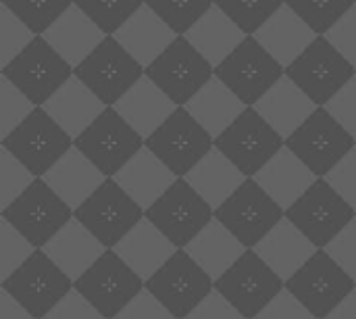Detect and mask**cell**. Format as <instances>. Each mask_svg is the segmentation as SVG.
Returning a JSON list of instances; mask_svg holds the SVG:
<instances>
[{
    "label": "cell",
    "mask_w": 356,
    "mask_h": 319,
    "mask_svg": "<svg viewBox=\"0 0 356 319\" xmlns=\"http://www.w3.org/2000/svg\"><path fill=\"white\" fill-rule=\"evenodd\" d=\"M215 146L248 178H254L286 146V138L254 107H246L244 113L215 138Z\"/></svg>",
    "instance_id": "obj_1"
},
{
    "label": "cell",
    "mask_w": 356,
    "mask_h": 319,
    "mask_svg": "<svg viewBox=\"0 0 356 319\" xmlns=\"http://www.w3.org/2000/svg\"><path fill=\"white\" fill-rule=\"evenodd\" d=\"M286 217L317 249H325L355 219L356 209L325 178H319L286 211Z\"/></svg>",
    "instance_id": "obj_2"
},
{
    "label": "cell",
    "mask_w": 356,
    "mask_h": 319,
    "mask_svg": "<svg viewBox=\"0 0 356 319\" xmlns=\"http://www.w3.org/2000/svg\"><path fill=\"white\" fill-rule=\"evenodd\" d=\"M146 67L115 38L106 36L90 56L77 67L75 75L106 104L113 107L117 100L144 75Z\"/></svg>",
    "instance_id": "obj_3"
},
{
    "label": "cell",
    "mask_w": 356,
    "mask_h": 319,
    "mask_svg": "<svg viewBox=\"0 0 356 319\" xmlns=\"http://www.w3.org/2000/svg\"><path fill=\"white\" fill-rule=\"evenodd\" d=\"M284 73V65L254 36H246V40L215 67V75L248 107H254Z\"/></svg>",
    "instance_id": "obj_4"
},
{
    "label": "cell",
    "mask_w": 356,
    "mask_h": 319,
    "mask_svg": "<svg viewBox=\"0 0 356 319\" xmlns=\"http://www.w3.org/2000/svg\"><path fill=\"white\" fill-rule=\"evenodd\" d=\"M286 75L319 107H325L355 77L356 67L325 36H317L311 46L286 67Z\"/></svg>",
    "instance_id": "obj_5"
},
{
    "label": "cell",
    "mask_w": 356,
    "mask_h": 319,
    "mask_svg": "<svg viewBox=\"0 0 356 319\" xmlns=\"http://www.w3.org/2000/svg\"><path fill=\"white\" fill-rule=\"evenodd\" d=\"M75 282L38 249L8 280L0 284L35 319H44L71 290Z\"/></svg>",
    "instance_id": "obj_6"
},
{
    "label": "cell",
    "mask_w": 356,
    "mask_h": 319,
    "mask_svg": "<svg viewBox=\"0 0 356 319\" xmlns=\"http://www.w3.org/2000/svg\"><path fill=\"white\" fill-rule=\"evenodd\" d=\"M215 217L248 249H254L286 217V209L280 207L254 178H246V182L215 209Z\"/></svg>",
    "instance_id": "obj_7"
},
{
    "label": "cell",
    "mask_w": 356,
    "mask_h": 319,
    "mask_svg": "<svg viewBox=\"0 0 356 319\" xmlns=\"http://www.w3.org/2000/svg\"><path fill=\"white\" fill-rule=\"evenodd\" d=\"M286 146L319 178H325L355 148L356 138L325 107H319L286 140Z\"/></svg>",
    "instance_id": "obj_8"
},
{
    "label": "cell",
    "mask_w": 356,
    "mask_h": 319,
    "mask_svg": "<svg viewBox=\"0 0 356 319\" xmlns=\"http://www.w3.org/2000/svg\"><path fill=\"white\" fill-rule=\"evenodd\" d=\"M144 73L177 107H186L188 100L215 75V67L186 36H177Z\"/></svg>",
    "instance_id": "obj_9"
},
{
    "label": "cell",
    "mask_w": 356,
    "mask_h": 319,
    "mask_svg": "<svg viewBox=\"0 0 356 319\" xmlns=\"http://www.w3.org/2000/svg\"><path fill=\"white\" fill-rule=\"evenodd\" d=\"M144 215L146 211L115 178H106L102 186L75 211V217L106 249H115L144 219Z\"/></svg>",
    "instance_id": "obj_10"
},
{
    "label": "cell",
    "mask_w": 356,
    "mask_h": 319,
    "mask_svg": "<svg viewBox=\"0 0 356 319\" xmlns=\"http://www.w3.org/2000/svg\"><path fill=\"white\" fill-rule=\"evenodd\" d=\"M73 73V65L67 63L44 36H35L23 52L0 69V75L27 94L35 107H42Z\"/></svg>",
    "instance_id": "obj_11"
},
{
    "label": "cell",
    "mask_w": 356,
    "mask_h": 319,
    "mask_svg": "<svg viewBox=\"0 0 356 319\" xmlns=\"http://www.w3.org/2000/svg\"><path fill=\"white\" fill-rule=\"evenodd\" d=\"M146 217L177 249H186L215 219V209L186 178H177L175 184L146 209Z\"/></svg>",
    "instance_id": "obj_12"
},
{
    "label": "cell",
    "mask_w": 356,
    "mask_h": 319,
    "mask_svg": "<svg viewBox=\"0 0 356 319\" xmlns=\"http://www.w3.org/2000/svg\"><path fill=\"white\" fill-rule=\"evenodd\" d=\"M2 217L10 221L35 249H44L50 238L75 217V211L44 178H35V182L2 211Z\"/></svg>",
    "instance_id": "obj_13"
},
{
    "label": "cell",
    "mask_w": 356,
    "mask_h": 319,
    "mask_svg": "<svg viewBox=\"0 0 356 319\" xmlns=\"http://www.w3.org/2000/svg\"><path fill=\"white\" fill-rule=\"evenodd\" d=\"M215 288L240 313L254 319L286 288V282L254 249H248L219 280H215Z\"/></svg>",
    "instance_id": "obj_14"
},
{
    "label": "cell",
    "mask_w": 356,
    "mask_h": 319,
    "mask_svg": "<svg viewBox=\"0 0 356 319\" xmlns=\"http://www.w3.org/2000/svg\"><path fill=\"white\" fill-rule=\"evenodd\" d=\"M75 288L104 316L115 319L144 288L146 282L117 255L106 249L104 255L79 278Z\"/></svg>",
    "instance_id": "obj_15"
},
{
    "label": "cell",
    "mask_w": 356,
    "mask_h": 319,
    "mask_svg": "<svg viewBox=\"0 0 356 319\" xmlns=\"http://www.w3.org/2000/svg\"><path fill=\"white\" fill-rule=\"evenodd\" d=\"M144 144L177 176L184 178L215 146V138L186 109L177 107Z\"/></svg>",
    "instance_id": "obj_16"
},
{
    "label": "cell",
    "mask_w": 356,
    "mask_h": 319,
    "mask_svg": "<svg viewBox=\"0 0 356 319\" xmlns=\"http://www.w3.org/2000/svg\"><path fill=\"white\" fill-rule=\"evenodd\" d=\"M286 288L315 316L325 319L353 290L356 282L334 261V257L319 249L288 282Z\"/></svg>",
    "instance_id": "obj_17"
},
{
    "label": "cell",
    "mask_w": 356,
    "mask_h": 319,
    "mask_svg": "<svg viewBox=\"0 0 356 319\" xmlns=\"http://www.w3.org/2000/svg\"><path fill=\"white\" fill-rule=\"evenodd\" d=\"M2 146L35 178H42L73 146V138L46 113L44 107H35L21 125L2 138Z\"/></svg>",
    "instance_id": "obj_18"
},
{
    "label": "cell",
    "mask_w": 356,
    "mask_h": 319,
    "mask_svg": "<svg viewBox=\"0 0 356 319\" xmlns=\"http://www.w3.org/2000/svg\"><path fill=\"white\" fill-rule=\"evenodd\" d=\"M146 288L175 318L186 319L215 290V280L186 249H179L150 280H146Z\"/></svg>",
    "instance_id": "obj_19"
},
{
    "label": "cell",
    "mask_w": 356,
    "mask_h": 319,
    "mask_svg": "<svg viewBox=\"0 0 356 319\" xmlns=\"http://www.w3.org/2000/svg\"><path fill=\"white\" fill-rule=\"evenodd\" d=\"M73 144L106 178H115L117 171L144 146V138L115 107H106L104 113L73 140Z\"/></svg>",
    "instance_id": "obj_20"
},
{
    "label": "cell",
    "mask_w": 356,
    "mask_h": 319,
    "mask_svg": "<svg viewBox=\"0 0 356 319\" xmlns=\"http://www.w3.org/2000/svg\"><path fill=\"white\" fill-rule=\"evenodd\" d=\"M121 188L146 211L177 180V176L144 144L115 176Z\"/></svg>",
    "instance_id": "obj_21"
},
{
    "label": "cell",
    "mask_w": 356,
    "mask_h": 319,
    "mask_svg": "<svg viewBox=\"0 0 356 319\" xmlns=\"http://www.w3.org/2000/svg\"><path fill=\"white\" fill-rule=\"evenodd\" d=\"M42 107L73 140L106 109V104L75 73Z\"/></svg>",
    "instance_id": "obj_22"
},
{
    "label": "cell",
    "mask_w": 356,
    "mask_h": 319,
    "mask_svg": "<svg viewBox=\"0 0 356 319\" xmlns=\"http://www.w3.org/2000/svg\"><path fill=\"white\" fill-rule=\"evenodd\" d=\"M42 178L73 211H77L106 180V176L75 144Z\"/></svg>",
    "instance_id": "obj_23"
},
{
    "label": "cell",
    "mask_w": 356,
    "mask_h": 319,
    "mask_svg": "<svg viewBox=\"0 0 356 319\" xmlns=\"http://www.w3.org/2000/svg\"><path fill=\"white\" fill-rule=\"evenodd\" d=\"M106 247L77 219L65 224L44 247V253L75 282L79 280L102 255Z\"/></svg>",
    "instance_id": "obj_24"
},
{
    "label": "cell",
    "mask_w": 356,
    "mask_h": 319,
    "mask_svg": "<svg viewBox=\"0 0 356 319\" xmlns=\"http://www.w3.org/2000/svg\"><path fill=\"white\" fill-rule=\"evenodd\" d=\"M282 65H292L319 36L292 6L286 2L269 17L263 27L252 33Z\"/></svg>",
    "instance_id": "obj_25"
},
{
    "label": "cell",
    "mask_w": 356,
    "mask_h": 319,
    "mask_svg": "<svg viewBox=\"0 0 356 319\" xmlns=\"http://www.w3.org/2000/svg\"><path fill=\"white\" fill-rule=\"evenodd\" d=\"M113 107L144 140L156 132L177 109V104L146 73Z\"/></svg>",
    "instance_id": "obj_26"
},
{
    "label": "cell",
    "mask_w": 356,
    "mask_h": 319,
    "mask_svg": "<svg viewBox=\"0 0 356 319\" xmlns=\"http://www.w3.org/2000/svg\"><path fill=\"white\" fill-rule=\"evenodd\" d=\"M254 180L269 192V196L286 211L319 180V176L300 161L288 146H284Z\"/></svg>",
    "instance_id": "obj_27"
},
{
    "label": "cell",
    "mask_w": 356,
    "mask_h": 319,
    "mask_svg": "<svg viewBox=\"0 0 356 319\" xmlns=\"http://www.w3.org/2000/svg\"><path fill=\"white\" fill-rule=\"evenodd\" d=\"M115 251L146 282L179 249L144 215V219L115 247Z\"/></svg>",
    "instance_id": "obj_28"
},
{
    "label": "cell",
    "mask_w": 356,
    "mask_h": 319,
    "mask_svg": "<svg viewBox=\"0 0 356 319\" xmlns=\"http://www.w3.org/2000/svg\"><path fill=\"white\" fill-rule=\"evenodd\" d=\"M254 109L288 140L319 109V104L284 73Z\"/></svg>",
    "instance_id": "obj_29"
},
{
    "label": "cell",
    "mask_w": 356,
    "mask_h": 319,
    "mask_svg": "<svg viewBox=\"0 0 356 319\" xmlns=\"http://www.w3.org/2000/svg\"><path fill=\"white\" fill-rule=\"evenodd\" d=\"M50 46L73 65V69L94 52L106 33L73 2L44 33Z\"/></svg>",
    "instance_id": "obj_30"
},
{
    "label": "cell",
    "mask_w": 356,
    "mask_h": 319,
    "mask_svg": "<svg viewBox=\"0 0 356 319\" xmlns=\"http://www.w3.org/2000/svg\"><path fill=\"white\" fill-rule=\"evenodd\" d=\"M254 251L284 282H288L319 249L288 217H284L254 247Z\"/></svg>",
    "instance_id": "obj_31"
},
{
    "label": "cell",
    "mask_w": 356,
    "mask_h": 319,
    "mask_svg": "<svg viewBox=\"0 0 356 319\" xmlns=\"http://www.w3.org/2000/svg\"><path fill=\"white\" fill-rule=\"evenodd\" d=\"M115 38L136 56V61L148 67L169 48L177 33L163 17H159L148 4H144L134 13V17L127 19L121 29H117Z\"/></svg>",
    "instance_id": "obj_32"
},
{
    "label": "cell",
    "mask_w": 356,
    "mask_h": 319,
    "mask_svg": "<svg viewBox=\"0 0 356 319\" xmlns=\"http://www.w3.org/2000/svg\"><path fill=\"white\" fill-rule=\"evenodd\" d=\"M246 36L248 33L217 4H213L186 33L213 67L221 65L246 40Z\"/></svg>",
    "instance_id": "obj_33"
},
{
    "label": "cell",
    "mask_w": 356,
    "mask_h": 319,
    "mask_svg": "<svg viewBox=\"0 0 356 319\" xmlns=\"http://www.w3.org/2000/svg\"><path fill=\"white\" fill-rule=\"evenodd\" d=\"M184 178L213 209H217L246 182L248 176L238 169L217 146H213Z\"/></svg>",
    "instance_id": "obj_34"
},
{
    "label": "cell",
    "mask_w": 356,
    "mask_h": 319,
    "mask_svg": "<svg viewBox=\"0 0 356 319\" xmlns=\"http://www.w3.org/2000/svg\"><path fill=\"white\" fill-rule=\"evenodd\" d=\"M240 96L234 94L217 75H213L186 104L198 123L213 136H221L246 109Z\"/></svg>",
    "instance_id": "obj_35"
},
{
    "label": "cell",
    "mask_w": 356,
    "mask_h": 319,
    "mask_svg": "<svg viewBox=\"0 0 356 319\" xmlns=\"http://www.w3.org/2000/svg\"><path fill=\"white\" fill-rule=\"evenodd\" d=\"M186 251L213 280H219L248 251V247L215 217L186 247Z\"/></svg>",
    "instance_id": "obj_36"
},
{
    "label": "cell",
    "mask_w": 356,
    "mask_h": 319,
    "mask_svg": "<svg viewBox=\"0 0 356 319\" xmlns=\"http://www.w3.org/2000/svg\"><path fill=\"white\" fill-rule=\"evenodd\" d=\"M75 4L106 33L115 36L146 0H75Z\"/></svg>",
    "instance_id": "obj_37"
},
{
    "label": "cell",
    "mask_w": 356,
    "mask_h": 319,
    "mask_svg": "<svg viewBox=\"0 0 356 319\" xmlns=\"http://www.w3.org/2000/svg\"><path fill=\"white\" fill-rule=\"evenodd\" d=\"M8 6L35 36H44L50 25L75 2V0H0Z\"/></svg>",
    "instance_id": "obj_38"
},
{
    "label": "cell",
    "mask_w": 356,
    "mask_h": 319,
    "mask_svg": "<svg viewBox=\"0 0 356 319\" xmlns=\"http://www.w3.org/2000/svg\"><path fill=\"white\" fill-rule=\"evenodd\" d=\"M146 4L163 17L177 36H186L215 0H146Z\"/></svg>",
    "instance_id": "obj_39"
},
{
    "label": "cell",
    "mask_w": 356,
    "mask_h": 319,
    "mask_svg": "<svg viewBox=\"0 0 356 319\" xmlns=\"http://www.w3.org/2000/svg\"><path fill=\"white\" fill-rule=\"evenodd\" d=\"M319 36H325L356 0H286Z\"/></svg>",
    "instance_id": "obj_40"
},
{
    "label": "cell",
    "mask_w": 356,
    "mask_h": 319,
    "mask_svg": "<svg viewBox=\"0 0 356 319\" xmlns=\"http://www.w3.org/2000/svg\"><path fill=\"white\" fill-rule=\"evenodd\" d=\"M38 249L4 217L0 219V284L8 280Z\"/></svg>",
    "instance_id": "obj_41"
},
{
    "label": "cell",
    "mask_w": 356,
    "mask_h": 319,
    "mask_svg": "<svg viewBox=\"0 0 356 319\" xmlns=\"http://www.w3.org/2000/svg\"><path fill=\"white\" fill-rule=\"evenodd\" d=\"M284 2L286 0H215V4L223 8L248 36L257 33Z\"/></svg>",
    "instance_id": "obj_42"
},
{
    "label": "cell",
    "mask_w": 356,
    "mask_h": 319,
    "mask_svg": "<svg viewBox=\"0 0 356 319\" xmlns=\"http://www.w3.org/2000/svg\"><path fill=\"white\" fill-rule=\"evenodd\" d=\"M35 111V102L10 79L0 75V138H6Z\"/></svg>",
    "instance_id": "obj_43"
},
{
    "label": "cell",
    "mask_w": 356,
    "mask_h": 319,
    "mask_svg": "<svg viewBox=\"0 0 356 319\" xmlns=\"http://www.w3.org/2000/svg\"><path fill=\"white\" fill-rule=\"evenodd\" d=\"M35 176L4 146L0 148V211L10 207L31 184Z\"/></svg>",
    "instance_id": "obj_44"
},
{
    "label": "cell",
    "mask_w": 356,
    "mask_h": 319,
    "mask_svg": "<svg viewBox=\"0 0 356 319\" xmlns=\"http://www.w3.org/2000/svg\"><path fill=\"white\" fill-rule=\"evenodd\" d=\"M35 33L8 6L0 2V69L6 67L19 52H23Z\"/></svg>",
    "instance_id": "obj_45"
},
{
    "label": "cell",
    "mask_w": 356,
    "mask_h": 319,
    "mask_svg": "<svg viewBox=\"0 0 356 319\" xmlns=\"http://www.w3.org/2000/svg\"><path fill=\"white\" fill-rule=\"evenodd\" d=\"M325 251L356 282V217L325 247Z\"/></svg>",
    "instance_id": "obj_46"
},
{
    "label": "cell",
    "mask_w": 356,
    "mask_h": 319,
    "mask_svg": "<svg viewBox=\"0 0 356 319\" xmlns=\"http://www.w3.org/2000/svg\"><path fill=\"white\" fill-rule=\"evenodd\" d=\"M325 38L356 67V4L325 33Z\"/></svg>",
    "instance_id": "obj_47"
},
{
    "label": "cell",
    "mask_w": 356,
    "mask_h": 319,
    "mask_svg": "<svg viewBox=\"0 0 356 319\" xmlns=\"http://www.w3.org/2000/svg\"><path fill=\"white\" fill-rule=\"evenodd\" d=\"M325 180L356 209V146L325 176Z\"/></svg>",
    "instance_id": "obj_48"
},
{
    "label": "cell",
    "mask_w": 356,
    "mask_h": 319,
    "mask_svg": "<svg viewBox=\"0 0 356 319\" xmlns=\"http://www.w3.org/2000/svg\"><path fill=\"white\" fill-rule=\"evenodd\" d=\"M44 319H106L75 286Z\"/></svg>",
    "instance_id": "obj_49"
},
{
    "label": "cell",
    "mask_w": 356,
    "mask_h": 319,
    "mask_svg": "<svg viewBox=\"0 0 356 319\" xmlns=\"http://www.w3.org/2000/svg\"><path fill=\"white\" fill-rule=\"evenodd\" d=\"M325 109L356 138V75L325 104Z\"/></svg>",
    "instance_id": "obj_50"
},
{
    "label": "cell",
    "mask_w": 356,
    "mask_h": 319,
    "mask_svg": "<svg viewBox=\"0 0 356 319\" xmlns=\"http://www.w3.org/2000/svg\"><path fill=\"white\" fill-rule=\"evenodd\" d=\"M115 319H177L148 288H144Z\"/></svg>",
    "instance_id": "obj_51"
},
{
    "label": "cell",
    "mask_w": 356,
    "mask_h": 319,
    "mask_svg": "<svg viewBox=\"0 0 356 319\" xmlns=\"http://www.w3.org/2000/svg\"><path fill=\"white\" fill-rule=\"evenodd\" d=\"M254 319H317L288 288H284Z\"/></svg>",
    "instance_id": "obj_52"
},
{
    "label": "cell",
    "mask_w": 356,
    "mask_h": 319,
    "mask_svg": "<svg viewBox=\"0 0 356 319\" xmlns=\"http://www.w3.org/2000/svg\"><path fill=\"white\" fill-rule=\"evenodd\" d=\"M186 319H248L240 313L217 288Z\"/></svg>",
    "instance_id": "obj_53"
},
{
    "label": "cell",
    "mask_w": 356,
    "mask_h": 319,
    "mask_svg": "<svg viewBox=\"0 0 356 319\" xmlns=\"http://www.w3.org/2000/svg\"><path fill=\"white\" fill-rule=\"evenodd\" d=\"M0 319H35L15 297L0 288Z\"/></svg>",
    "instance_id": "obj_54"
},
{
    "label": "cell",
    "mask_w": 356,
    "mask_h": 319,
    "mask_svg": "<svg viewBox=\"0 0 356 319\" xmlns=\"http://www.w3.org/2000/svg\"><path fill=\"white\" fill-rule=\"evenodd\" d=\"M325 319H356V288Z\"/></svg>",
    "instance_id": "obj_55"
}]
</instances>
